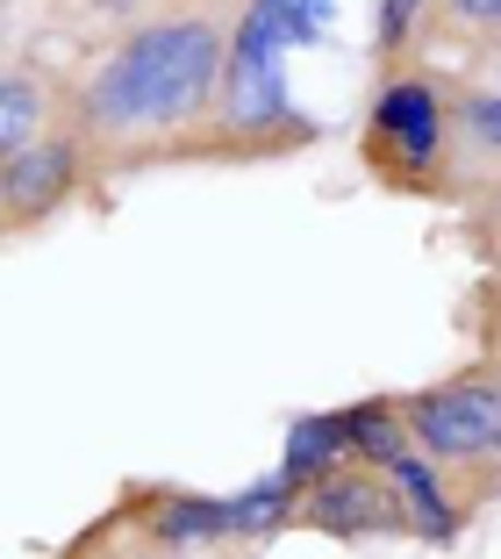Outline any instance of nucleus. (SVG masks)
Here are the masks:
<instances>
[{"mask_svg":"<svg viewBox=\"0 0 501 559\" xmlns=\"http://www.w3.org/2000/svg\"><path fill=\"white\" fill-rule=\"evenodd\" d=\"M337 0H251L229 36V72H273L279 50H301V44H323Z\"/></svg>","mask_w":501,"mask_h":559,"instance_id":"nucleus-5","label":"nucleus"},{"mask_svg":"<svg viewBox=\"0 0 501 559\" xmlns=\"http://www.w3.org/2000/svg\"><path fill=\"white\" fill-rule=\"evenodd\" d=\"M437 151H444V100L430 80H394L380 86L366 122V165L394 187H430Z\"/></svg>","mask_w":501,"mask_h":559,"instance_id":"nucleus-3","label":"nucleus"},{"mask_svg":"<svg viewBox=\"0 0 501 559\" xmlns=\"http://www.w3.org/2000/svg\"><path fill=\"white\" fill-rule=\"evenodd\" d=\"M44 116H50V94H44V80L36 72H22V66H8V80H0V158H15V151H29V144H44Z\"/></svg>","mask_w":501,"mask_h":559,"instance_id":"nucleus-10","label":"nucleus"},{"mask_svg":"<svg viewBox=\"0 0 501 559\" xmlns=\"http://www.w3.org/2000/svg\"><path fill=\"white\" fill-rule=\"evenodd\" d=\"M458 22H473V29H501V0H444Z\"/></svg>","mask_w":501,"mask_h":559,"instance_id":"nucleus-14","label":"nucleus"},{"mask_svg":"<svg viewBox=\"0 0 501 559\" xmlns=\"http://www.w3.org/2000/svg\"><path fill=\"white\" fill-rule=\"evenodd\" d=\"M301 524L330 531V538H372V531H408V502L394 474L380 466H337L315 488H301Z\"/></svg>","mask_w":501,"mask_h":559,"instance_id":"nucleus-4","label":"nucleus"},{"mask_svg":"<svg viewBox=\"0 0 501 559\" xmlns=\"http://www.w3.org/2000/svg\"><path fill=\"white\" fill-rule=\"evenodd\" d=\"M402 424L422 444V460H437V466L487 460V452H501V380L466 373V380L430 388V395H408Z\"/></svg>","mask_w":501,"mask_h":559,"instance_id":"nucleus-2","label":"nucleus"},{"mask_svg":"<svg viewBox=\"0 0 501 559\" xmlns=\"http://www.w3.org/2000/svg\"><path fill=\"white\" fill-rule=\"evenodd\" d=\"M394 488H402V502H408V531H422L430 545H452L458 538V510L444 502L430 460H416V452H408V460L394 466Z\"/></svg>","mask_w":501,"mask_h":559,"instance_id":"nucleus-11","label":"nucleus"},{"mask_svg":"<svg viewBox=\"0 0 501 559\" xmlns=\"http://www.w3.org/2000/svg\"><path fill=\"white\" fill-rule=\"evenodd\" d=\"M422 0H380V50H394L408 36V22H416Z\"/></svg>","mask_w":501,"mask_h":559,"instance_id":"nucleus-13","label":"nucleus"},{"mask_svg":"<svg viewBox=\"0 0 501 559\" xmlns=\"http://www.w3.org/2000/svg\"><path fill=\"white\" fill-rule=\"evenodd\" d=\"M72 180H80V151H72L65 136H44V144L0 158V201H8V223L29 230L36 215H50L58 201L72 194Z\"/></svg>","mask_w":501,"mask_h":559,"instance_id":"nucleus-6","label":"nucleus"},{"mask_svg":"<svg viewBox=\"0 0 501 559\" xmlns=\"http://www.w3.org/2000/svg\"><path fill=\"white\" fill-rule=\"evenodd\" d=\"M223 29L208 15H172L136 29L86 86V130L94 136H151L201 116L215 80L229 72Z\"/></svg>","mask_w":501,"mask_h":559,"instance_id":"nucleus-1","label":"nucleus"},{"mask_svg":"<svg viewBox=\"0 0 501 559\" xmlns=\"http://www.w3.org/2000/svg\"><path fill=\"white\" fill-rule=\"evenodd\" d=\"M301 510V480L279 466V474L251 480L243 495H229V516H237V538H265V531H279L287 516Z\"/></svg>","mask_w":501,"mask_h":559,"instance_id":"nucleus-12","label":"nucleus"},{"mask_svg":"<svg viewBox=\"0 0 501 559\" xmlns=\"http://www.w3.org/2000/svg\"><path fill=\"white\" fill-rule=\"evenodd\" d=\"M136 524H144V538H158V545H208V538H237V516H229L223 495H187V488H158V495H144Z\"/></svg>","mask_w":501,"mask_h":559,"instance_id":"nucleus-7","label":"nucleus"},{"mask_svg":"<svg viewBox=\"0 0 501 559\" xmlns=\"http://www.w3.org/2000/svg\"><path fill=\"white\" fill-rule=\"evenodd\" d=\"M279 466H287L301 488H315V480L337 474V466H351V430H344V409L337 416H294Z\"/></svg>","mask_w":501,"mask_h":559,"instance_id":"nucleus-8","label":"nucleus"},{"mask_svg":"<svg viewBox=\"0 0 501 559\" xmlns=\"http://www.w3.org/2000/svg\"><path fill=\"white\" fill-rule=\"evenodd\" d=\"M344 430H351V460L358 466H380V474H394V466L408 460V444H402V409H394L387 395H372L358 402V409H344Z\"/></svg>","mask_w":501,"mask_h":559,"instance_id":"nucleus-9","label":"nucleus"}]
</instances>
